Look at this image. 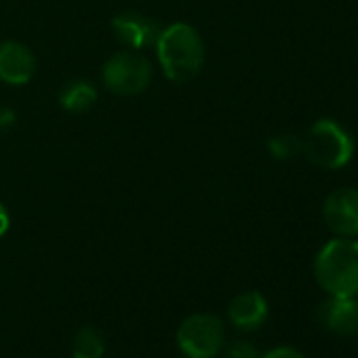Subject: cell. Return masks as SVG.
Here are the masks:
<instances>
[{"instance_id": "1", "label": "cell", "mask_w": 358, "mask_h": 358, "mask_svg": "<svg viewBox=\"0 0 358 358\" xmlns=\"http://www.w3.org/2000/svg\"><path fill=\"white\" fill-rule=\"evenodd\" d=\"M156 51L164 76L173 83L192 80L205 64V43L188 24H173L162 28Z\"/></svg>"}, {"instance_id": "2", "label": "cell", "mask_w": 358, "mask_h": 358, "mask_svg": "<svg viewBox=\"0 0 358 358\" xmlns=\"http://www.w3.org/2000/svg\"><path fill=\"white\" fill-rule=\"evenodd\" d=\"M314 276L331 297L358 295V241H329L314 259Z\"/></svg>"}, {"instance_id": "3", "label": "cell", "mask_w": 358, "mask_h": 358, "mask_svg": "<svg viewBox=\"0 0 358 358\" xmlns=\"http://www.w3.org/2000/svg\"><path fill=\"white\" fill-rule=\"evenodd\" d=\"M303 154L310 162L320 169H341L354 156V139L352 135L331 118H320L314 122L301 143Z\"/></svg>"}, {"instance_id": "4", "label": "cell", "mask_w": 358, "mask_h": 358, "mask_svg": "<svg viewBox=\"0 0 358 358\" xmlns=\"http://www.w3.org/2000/svg\"><path fill=\"white\" fill-rule=\"evenodd\" d=\"M226 341L224 322L213 314H194L177 329V343L188 358H213Z\"/></svg>"}, {"instance_id": "5", "label": "cell", "mask_w": 358, "mask_h": 358, "mask_svg": "<svg viewBox=\"0 0 358 358\" xmlns=\"http://www.w3.org/2000/svg\"><path fill=\"white\" fill-rule=\"evenodd\" d=\"M103 83L116 95H139L152 83V64L133 51L116 53L103 66Z\"/></svg>"}, {"instance_id": "6", "label": "cell", "mask_w": 358, "mask_h": 358, "mask_svg": "<svg viewBox=\"0 0 358 358\" xmlns=\"http://www.w3.org/2000/svg\"><path fill=\"white\" fill-rule=\"evenodd\" d=\"M322 217L333 234L341 238L358 236V190L339 188L331 192L324 201Z\"/></svg>"}, {"instance_id": "7", "label": "cell", "mask_w": 358, "mask_h": 358, "mask_svg": "<svg viewBox=\"0 0 358 358\" xmlns=\"http://www.w3.org/2000/svg\"><path fill=\"white\" fill-rule=\"evenodd\" d=\"M116 38L127 45L129 49H150L156 47L158 36L162 32V28L158 26V22H154L152 17L139 15V13H122L114 20L112 24Z\"/></svg>"}, {"instance_id": "8", "label": "cell", "mask_w": 358, "mask_h": 358, "mask_svg": "<svg viewBox=\"0 0 358 358\" xmlns=\"http://www.w3.org/2000/svg\"><path fill=\"white\" fill-rule=\"evenodd\" d=\"M34 72H36V59L28 47L13 41L0 45V80L20 87L30 83Z\"/></svg>"}, {"instance_id": "9", "label": "cell", "mask_w": 358, "mask_h": 358, "mask_svg": "<svg viewBox=\"0 0 358 358\" xmlns=\"http://www.w3.org/2000/svg\"><path fill=\"white\" fill-rule=\"evenodd\" d=\"M318 320L337 335H358V299L331 297L318 310Z\"/></svg>"}, {"instance_id": "10", "label": "cell", "mask_w": 358, "mask_h": 358, "mask_svg": "<svg viewBox=\"0 0 358 358\" xmlns=\"http://www.w3.org/2000/svg\"><path fill=\"white\" fill-rule=\"evenodd\" d=\"M228 316L232 320V324L241 331H255L259 329L266 318H268V301L262 293L257 291H245L238 293L230 308H228Z\"/></svg>"}, {"instance_id": "11", "label": "cell", "mask_w": 358, "mask_h": 358, "mask_svg": "<svg viewBox=\"0 0 358 358\" xmlns=\"http://www.w3.org/2000/svg\"><path fill=\"white\" fill-rule=\"evenodd\" d=\"M59 101L64 106V110L72 112V114H80L87 112L89 108H93V103L97 101V91L91 83L85 80H76L64 87Z\"/></svg>"}, {"instance_id": "12", "label": "cell", "mask_w": 358, "mask_h": 358, "mask_svg": "<svg viewBox=\"0 0 358 358\" xmlns=\"http://www.w3.org/2000/svg\"><path fill=\"white\" fill-rule=\"evenodd\" d=\"M106 350V339L95 327H83L72 343L74 358H101Z\"/></svg>"}, {"instance_id": "13", "label": "cell", "mask_w": 358, "mask_h": 358, "mask_svg": "<svg viewBox=\"0 0 358 358\" xmlns=\"http://www.w3.org/2000/svg\"><path fill=\"white\" fill-rule=\"evenodd\" d=\"M268 150H270V154H272L274 158H278V160H289V158H293V156L299 154L301 141H299L295 135H291V133L274 135V137L268 141Z\"/></svg>"}, {"instance_id": "14", "label": "cell", "mask_w": 358, "mask_h": 358, "mask_svg": "<svg viewBox=\"0 0 358 358\" xmlns=\"http://www.w3.org/2000/svg\"><path fill=\"white\" fill-rule=\"evenodd\" d=\"M226 358H259L257 348L249 341H234L226 350Z\"/></svg>"}, {"instance_id": "15", "label": "cell", "mask_w": 358, "mask_h": 358, "mask_svg": "<svg viewBox=\"0 0 358 358\" xmlns=\"http://www.w3.org/2000/svg\"><path fill=\"white\" fill-rule=\"evenodd\" d=\"M262 358H306L301 352H297L295 348H289V345H282V348H274L270 350L268 354H264Z\"/></svg>"}, {"instance_id": "16", "label": "cell", "mask_w": 358, "mask_h": 358, "mask_svg": "<svg viewBox=\"0 0 358 358\" xmlns=\"http://www.w3.org/2000/svg\"><path fill=\"white\" fill-rule=\"evenodd\" d=\"M13 122H15V114H13V110H11V108H7V106H0V131L9 129Z\"/></svg>"}, {"instance_id": "17", "label": "cell", "mask_w": 358, "mask_h": 358, "mask_svg": "<svg viewBox=\"0 0 358 358\" xmlns=\"http://www.w3.org/2000/svg\"><path fill=\"white\" fill-rule=\"evenodd\" d=\"M7 230H9V213L3 205H0V236L7 234Z\"/></svg>"}]
</instances>
